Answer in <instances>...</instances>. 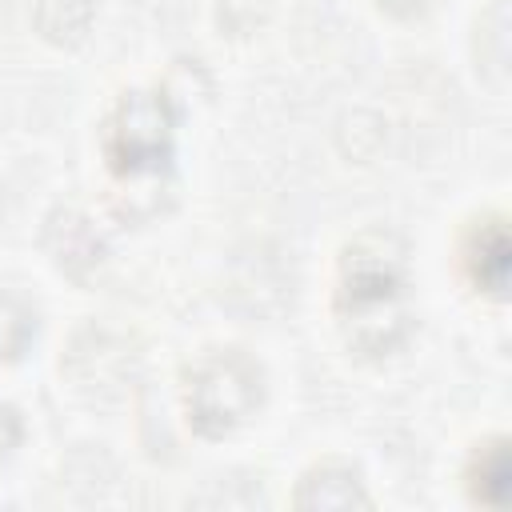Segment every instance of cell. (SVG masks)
Instances as JSON below:
<instances>
[{"instance_id":"9c48e42d","label":"cell","mask_w":512,"mask_h":512,"mask_svg":"<svg viewBox=\"0 0 512 512\" xmlns=\"http://www.w3.org/2000/svg\"><path fill=\"white\" fill-rule=\"evenodd\" d=\"M436 0H380V8H388V12H396V16H416V12H424V8H432Z\"/></svg>"},{"instance_id":"3957f363","label":"cell","mask_w":512,"mask_h":512,"mask_svg":"<svg viewBox=\"0 0 512 512\" xmlns=\"http://www.w3.org/2000/svg\"><path fill=\"white\" fill-rule=\"evenodd\" d=\"M264 392L260 364L240 348L204 352L184 368V412L200 436H224L244 424Z\"/></svg>"},{"instance_id":"5b68a950","label":"cell","mask_w":512,"mask_h":512,"mask_svg":"<svg viewBox=\"0 0 512 512\" xmlns=\"http://www.w3.org/2000/svg\"><path fill=\"white\" fill-rule=\"evenodd\" d=\"M296 504L300 508H352V504H368V496H364L360 476L352 468H344V464H320V468H312L300 480Z\"/></svg>"},{"instance_id":"8992f818","label":"cell","mask_w":512,"mask_h":512,"mask_svg":"<svg viewBox=\"0 0 512 512\" xmlns=\"http://www.w3.org/2000/svg\"><path fill=\"white\" fill-rule=\"evenodd\" d=\"M508 480H512V464H508V440H488L472 452L468 464V488L476 500L484 504H504L508 496Z\"/></svg>"},{"instance_id":"ba28073f","label":"cell","mask_w":512,"mask_h":512,"mask_svg":"<svg viewBox=\"0 0 512 512\" xmlns=\"http://www.w3.org/2000/svg\"><path fill=\"white\" fill-rule=\"evenodd\" d=\"M20 412L12 404H0V464L12 456V448L20 444Z\"/></svg>"},{"instance_id":"7a4b0ae2","label":"cell","mask_w":512,"mask_h":512,"mask_svg":"<svg viewBox=\"0 0 512 512\" xmlns=\"http://www.w3.org/2000/svg\"><path fill=\"white\" fill-rule=\"evenodd\" d=\"M176 124H180V112L168 100V92L160 88L124 92L100 128V148L108 168L124 180L168 172L176 156Z\"/></svg>"},{"instance_id":"6da1fadb","label":"cell","mask_w":512,"mask_h":512,"mask_svg":"<svg viewBox=\"0 0 512 512\" xmlns=\"http://www.w3.org/2000/svg\"><path fill=\"white\" fill-rule=\"evenodd\" d=\"M404 292V260L388 252L380 236H364L352 248H344L336 316L344 324V336L360 352H388L408 336L412 316Z\"/></svg>"},{"instance_id":"52a82bcc","label":"cell","mask_w":512,"mask_h":512,"mask_svg":"<svg viewBox=\"0 0 512 512\" xmlns=\"http://www.w3.org/2000/svg\"><path fill=\"white\" fill-rule=\"evenodd\" d=\"M32 336H36V308L12 288H0V360L24 356Z\"/></svg>"},{"instance_id":"277c9868","label":"cell","mask_w":512,"mask_h":512,"mask_svg":"<svg viewBox=\"0 0 512 512\" xmlns=\"http://www.w3.org/2000/svg\"><path fill=\"white\" fill-rule=\"evenodd\" d=\"M512 248H508V228L500 216H488V220H476L460 244V264L468 272V280L492 296H504L508 288V260Z\"/></svg>"}]
</instances>
